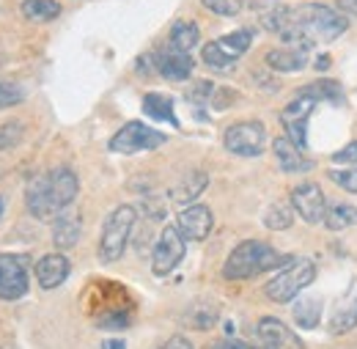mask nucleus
Segmentation results:
<instances>
[{
  "label": "nucleus",
  "instance_id": "obj_1",
  "mask_svg": "<svg viewBox=\"0 0 357 349\" xmlns=\"http://www.w3.org/2000/svg\"><path fill=\"white\" fill-rule=\"evenodd\" d=\"M261 25L269 34H278L289 47L313 50L316 44L338 39L349 28V17L341 8L303 3V6H272L261 14Z\"/></svg>",
  "mask_w": 357,
  "mask_h": 349
},
{
  "label": "nucleus",
  "instance_id": "obj_2",
  "mask_svg": "<svg viewBox=\"0 0 357 349\" xmlns=\"http://www.w3.org/2000/svg\"><path fill=\"white\" fill-rule=\"evenodd\" d=\"M286 262H291V259L278 253L267 242L245 239V242H239L228 253L223 267V278H228V281H250V278H256L261 272H269V269H275V267H280V264Z\"/></svg>",
  "mask_w": 357,
  "mask_h": 349
},
{
  "label": "nucleus",
  "instance_id": "obj_3",
  "mask_svg": "<svg viewBox=\"0 0 357 349\" xmlns=\"http://www.w3.org/2000/svg\"><path fill=\"white\" fill-rule=\"evenodd\" d=\"M135 223H137V212L132 204H121L107 215L105 225H102V237H99V259L102 262L113 264L124 256Z\"/></svg>",
  "mask_w": 357,
  "mask_h": 349
},
{
  "label": "nucleus",
  "instance_id": "obj_4",
  "mask_svg": "<svg viewBox=\"0 0 357 349\" xmlns=\"http://www.w3.org/2000/svg\"><path fill=\"white\" fill-rule=\"evenodd\" d=\"M313 278H316V264L311 259H294L264 286V295L272 303H291L311 286Z\"/></svg>",
  "mask_w": 357,
  "mask_h": 349
},
{
  "label": "nucleus",
  "instance_id": "obj_5",
  "mask_svg": "<svg viewBox=\"0 0 357 349\" xmlns=\"http://www.w3.org/2000/svg\"><path fill=\"white\" fill-rule=\"evenodd\" d=\"M168 140V135L143 121H127L121 130L110 138V151L116 154H140V151H151V149H160L162 143Z\"/></svg>",
  "mask_w": 357,
  "mask_h": 349
},
{
  "label": "nucleus",
  "instance_id": "obj_6",
  "mask_svg": "<svg viewBox=\"0 0 357 349\" xmlns=\"http://www.w3.org/2000/svg\"><path fill=\"white\" fill-rule=\"evenodd\" d=\"M187 253V239L184 234L178 231V225H165L154 242V251H151V272L157 278H165L176 269L181 259Z\"/></svg>",
  "mask_w": 357,
  "mask_h": 349
},
{
  "label": "nucleus",
  "instance_id": "obj_7",
  "mask_svg": "<svg viewBox=\"0 0 357 349\" xmlns=\"http://www.w3.org/2000/svg\"><path fill=\"white\" fill-rule=\"evenodd\" d=\"M223 146L236 157H259L267 146V127L261 121H236L225 130Z\"/></svg>",
  "mask_w": 357,
  "mask_h": 349
},
{
  "label": "nucleus",
  "instance_id": "obj_8",
  "mask_svg": "<svg viewBox=\"0 0 357 349\" xmlns=\"http://www.w3.org/2000/svg\"><path fill=\"white\" fill-rule=\"evenodd\" d=\"M313 107H316V99L308 94H297L283 110H280V121H283V130L286 138L300 146L303 151L308 149V119H311Z\"/></svg>",
  "mask_w": 357,
  "mask_h": 349
},
{
  "label": "nucleus",
  "instance_id": "obj_9",
  "mask_svg": "<svg viewBox=\"0 0 357 349\" xmlns=\"http://www.w3.org/2000/svg\"><path fill=\"white\" fill-rule=\"evenodd\" d=\"M28 295V256H0V300H20Z\"/></svg>",
  "mask_w": 357,
  "mask_h": 349
},
{
  "label": "nucleus",
  "instance_id": "obj_10",
  "mask_svg": "<svg viewBox=\"0 0 357 349\" xmlns=\"http://www.w3.org/2000/svg\"><path fill=\"white\" fill-rule=\"evenodd\" d=\"M291 209L305 220V223H324L327 215V195L321 193V187L316 181H300L291 190Z\"/></svg>",
  "mask_w": 357,
  "mask_h": 349
},
{
  "label": "nucleus",
  "instance_id": "obj_11",
  "mask_svg": "<svg viewBox=\"0 0 357 349\" xmlns=\"http://www.w3.org/2000/svg\"><path fill=\"white\" fill-rule=\"evenodd\" d=\"M178 231L184 234L187 242H204L209 234H212V225H215V215L209 207L204 204H190L178 212L176 218Z\"/></svg>",
  "mask_w": 357,
  "mask_h": 349
},
{
  "label": "nucleus",
  "instance_id": "obj_12",
  "mask_svg": "<svg viewBox=\"0 0 357 349\" xmlns=\"http://www.w3.org/2000/svg\"><path fill=\"white\" fill-rule=\"evenodd\" d=\"M25 204H28L31 215L36 220L52 223V220L58 218L55 204H52V195H50V174H36L28 181V187H25Z\"/></svg>",
  "mask_w": 357,
  "mask_h": 349
},
{
  "label": "nucleus",
  "instance_id": "obj_13",
  "mask_svg": "<svg viewBox=\"0 0 357 349\" xmlns=\"http://www.w3.org/2000/svg\"><path fill=\"white\" fill-rule=\"evenodd\" d=\"M154 66H157V72L165 77V80H187L190 75H192V55L190 52H181L176 47H171V44H165L162 50H157L154 52Z\"/></svg>",
  "mask_w": 357,
  "mask_h": 349
},
{
  "label": "nucleus",
  "instance_id": "obj_14",
  "mask_svg": "<svg viewBox=\"0 0 357 349\" xmlns=\"http://www.w3.org/2000/svg\"><path fill=\"white\" fill-rule=\"evenodd\" d=\"M256 339H259V347L256 349H303L300 339L280 319H275V316L259 319Z\"/></svg>",
  "mask_w": 357,
  "mask_h": 349
},
{
  "label": "nucleus",
  "instance_id": "obj_15",
  "mask_svg": "<svg viewBox=\"0 0 357 349\" xmlns=\"http://www.w3.org/2000/svg\"><path fill=\"white\" fill-rule=\"evenodd\" d=\"M80 193V179L72 168H55L50 171V195L55 204V212H66Z\"/></svg>",
  "mask_w": 357,
  "mask_h": 349
},
{
  "label": "nucleus",
  "instance_id": "obj_16",
  "mask_svg": "<svg viewBox=\"0 0 357 349\" xmlns=\"http://www.w3.org/2000/svg\"><path fill=\"white\" fill-rule=\"evenodd\" d=\"M272 154H275V163L283 174H308L313 168V163L303 154V149L294 146L289 138H275L272 140Z\"/></svg>",
  "mask_w": 357,
  "mask_h": 349
},
{
  "label": "nucleus",
  "instance_id": "obj_17",
  "mask_svg": "<svg viewBox=\"0 0 357 349\" xmlns=\"http://www.w3.org/2000/svg\"><path fill=\"white\" fill-rule=\"evenodd\" d=\"M33 272H36V281H39V286L50 292V289H58L66 278H69V259L63 256V253H47L42 256L36 267H33Z\"/></svg>",
  "mask_w": 357,
  "mask_h": 349
},
{
  "label": "nucleus",
  "instance_id": "obj_18",
  "mask_svg": "<svg viewBox=\"0 0 357 349\" xmlns=\"http://www.w3.org/2000/svg\"><path fill=\"white\" fill-rule=\"evenodd\" d=\"M264 61L272 72H300L308 66V52L300 47H278L269 50Z\"/></svg>",
  "mask_w": 357,
  "mask_h": 349
},
{
  "label": "nucleus",
  "instance_id": "obj_19",
  "mask_svg": "<svg viewBox=\"0 0 357 349\" xmlns=\"http://www.w3.org/2000/svg\"><path fill=\"white\" fill-rule=\"evenodd\" d=\"M80 231H83V225H80L77 215H63L61 212L58 218L52 220V242H55V248H61V251L75 248L77 239H80Z\"/></svg>",
  "mask_w": 357,
  "mask_h": 349
},
{
  "label": "nucleus",
  "instance_id": "obj_20",
  "mask_svg": "<svg viewBox=\"0 0 357 349\" xmlns=\"http://www.w3.org/2000/svg\"><path fill=\"white\" fill-rule=\"evenodd\" d=\"M206 184H209V176L204 174V171H192V174H187L181 181H178L176 187H171V201H176V204H192L195 198H201V193L206 190Z\"/></svg>",
  "mask_w": 357,
  "mask_h": 349
},
{
  "label": "nucleus",
  "instance_id": "obj_21",
  "mask_svg": "<svg viewBox=\"0 0 357 349\" xmlns=\"http://www.w3.org/2000/svg\"><path fill=\"white\" fill-rule=\"evenodd\" d=\"M355 327H357V292L333 311V316H330V333L333 336H344V333H349Z\"/></svg>",
  "mask_w": 357,
  "mask_h": 349
},
{
  "label": "nucleus",
  "instance_id": "obj_22",
  "mask_svg": "<svg viewBox=\"0 0 357 349\" xmlns=\"http://www.w3.org/2000/svg\"><path fill=\"white\" fill-rule=\"evenodd\" d=\"M198 42H201V31H198V25L192 20H178V22H174L171 39H168L171 47H176L181 52H192L198 47Z\"/></svg>",
  "mask_w": 357,
  "mask_h": 349
},
{
  "label": "nucleus",
  "instance_id": "obj_23",
  "mask_svg": "<svg viewBox=\"0 0 357 349\" xmlns=\"http://www.w3.org/2000/svg\"><path fill=\"white\" fill-rule=\"evenodd\" d=\"M324 225L330 231H347L357 225V207L338 201V204H327V215H324Z\"/></svg>",
  "mask_w": 357,
  "mask_h": 349
},
{
  "label": "nucleus",
  "instance_id": "obj_24",
  "mask_svg": "<svg viewBox=\"0 0 357 349\" xmlns=\"http://www.w3.org/2000/svg\"><path fill=\"white\" fill-rule=\"evenodd\" d=\"M291 313L303 330H316L321 322V300L319 297H300L291 308Z\"/></svg>",
  "mask_w": 357,
  "mask_h": 349
},
{
  "label": "nucleus",
  "instance_id": "obj_25",
  "mask_svg": "<svg viewBox=\"0 0 357 349\" xmlns=\"http://www.w3.org/2000/svg\"><path fill=\"white\" fill-rule=\"evenodd\" d=\"M143 110H146V116H151L157 121H168L171 127H178V119L176 113H174V102L168 96H162V94H146L143 96Z\"/></svg>",
  "mask_w": 357,
  "mask_h": 349
},
{
  "label": "nucleus",
  "instance_id": "obj_26",
  "mask_svg": "<svg viewBox=\"0 0 357 349\" xmlns=\"http://www.w3.org/2000/svg\"><path fill=\"white\" fill-rule=\"evenodd\" d=\"M20 11L28 22H50L61 14V3L58 0H22Z\"/></svg>",
  "mask_w": 357,
  "mask_h": 349
},
{
  "label": "nucleus",
  "instance_id": "obj_27",
  "mask_svg": "<svg viewBox=\"0 0 357 349\" xmlns=\"http://www.w3.org/2000/svg\"><path fill=\"white\" fill-rule=\"evenodd\" d=\"M236 61L239 58H234V55H228L220 42H209L204 47V64L209 66V69H215V72H231L234 66H236Z\"/></svg>",
  "mask_w": 357,
  "mask_h": 349
},
{
  "label": "nucleus",
  "instance_id": "obj_28",
  "mask_svg": "<svg viewBox=\"0 0 357 349\" xmlns=\"http://www.w3.org/2000/svg\"><path fill=\"white\" fill-rule=\"evenodd\" d=\"M220 47H223L228 55H234V58H242L248 50H250V44H253V31H248V28H239V31H234V34H228L223 39H218Z\"/></svg>",
  "mask_w": 357,
  "mask_h": 349
},
{
  "label": "nucleus",
  "instance_id": "obj_29",
  "mask_svg": "<svg viewBox=\"0 0 357 349\" xmlns=\"http://www.w3.org/2000/svg\"><path fill=\"white\" fill-rule=\"evenodd\" d=\"M291 223H294V212L286 204H272L264 212V225L269 231H286L291 228Z\"/></svg>",
  "mask_w": 357,
  "mask_h": 349
},
{
  "label": "nucleus",
  "instance_id": "obj_30",
  "mask_svg": "<svg viewBox=\"0 0 357 349\" xmlns=\"http://www.w3.org/2000/svg\"><path fill=\"white\" fill-rule=\"evenodd\" d=\"M297 94H308V96H313L319 102V99H338L341 96V88H338V83H333V80H319V83L303 86Z\"/></svg>",
  "mask_w": 357,
  "mask_h": 349
},
{
  "label": "nucleus",
  "instance_id": "obj_31",
  "mask_svg": "<svg viewBox=\"0 0 357 349\" xmlns=\"http://www.w3.org/2000/svg\"><path fill=\"white\" fill-rule=\"evenodd\" d=\"M25 135V124L22 121H8V124H0V151L17 146Z\"/></svg>",
  "mask_w": 357,
  "mask_h": 349
},
{
  "label": "nucleus",
  "instance_id": "obj_32",
  "mask_svg": "<svg viewBox=\"0 0 357 349\" xmlns=\"http://www.w3.org/2000/svg\"><path fill=\"white\" fill-rule=\"evenodd\" d=\"M201 6L218 17H236L242 11V3L239 0H201Z\"/></svg>",
  "mask_w": 357,
  "mask_h": 349
},
{
  "label": "nucleus",
  "instance_id": "obj_33",
  "mask_svg": "<svg viewBox=\"0 0 357 349\" xmlns=\"http://www.w3.org/2000/svg\"><path fill=\"white\" fill-rule=\"evenodd\" d=\"M327 176L338 187H344L347 193H357V165H352V168H335V171H330Z\"/></svg>",
  "mask_w": 357,
  "mask_h": 349
},
{
  "label": "nucleus",
  "instance_id": "obj_34",
  "mask_svg": "<svg viewBox=\"0 0 357 349\" xmlns=\"http://www.w3.org/2000/svg\"><path fill=\"white\" fill-rule=\"evenodd\" d=\"M25 99V88L17 83H0V107H14Z\"/></svg>",
  "mask_w": 357,
  "mask_h": 349
},
{
  "label": "nucleus",
  "instance_id": "obj_35",
  "mask_svg": "<svg viewBox=\"0 0 357 349\" xmlns=\"http://www.w3.org/2000/svg\"><path fill=\"white\" fill-rule=\"evenodd\" d=\"M333 163H335V165H344V168L357 165V140L347 143L341 151H335V154H333Z\"/></svg>",
  "mask_w": 357,
  "mask_h": 349
},
{
  "label": "nucleus",
  "instance_id": "obj_36",
  "mask_svg": "<svg viewBox=\"0 0 357 349\" xmlns=\"http://www.w3.org/2000/svg\"><path fill=\"white\" fill-rule=\"evenodd\" d=\"M215 91H218V88L212 86V83L201 80V83H195V86H192V91H190L187 96H190V99H195V102H206V99H209Z\"/></svg>",
  "mask_w": 357,
  "mask_h": 349
},
{
  "label": "nucleus",
  "instance_id": "obj_37",
  "mask_svg": "<svg viewBox=\"0 0 357 349\" xmlns=\"http://www.w3.org/2000/svg\"><path fill=\"white\" fill-rule=\"evenodd\" d=\"M160 349H192V344H190V339H184V336H171Z\"/></svg>",
  "mask_w": 357,
  "mask_h": 349
},
{
  "label": "nucleus",
  "instance_id": "obj_38",
  "mask_svg": "<svg viewBox=\"0 0 357 349\" xmlns=\"http://www.w3.org/2000/svg\"><path fill=\"white\" fill-rule=\"evenodd\" d=\"M209 349H253V347H248V344H242V341H231V339H225V341L212 344Z\"/></svg>",
  "mask_w": 357,
  "mask_h": 349
},
{
  "label": "nucleus",
  "instance_id": "obj_39",
  "mask_svg": "<svg viewBox=\"0 0 357 349\" xmlns=\"http://www.w3.org/2000/svg\"><path fill=\"white\" fill-rule=\"evenodd\" d=\"M335 8H341L344 14L357 17V0H338V3H335Z\"/></svg>",
  "mask_w": 357,
  "mask_h": 349
},
{
  "label": "nucleus",
  "instance_id": "obj_40",
  "mask_svg": "<svg viewBox=\"0 0 357 349\" xmlns=\"http://www.w3.org/2000/svg\"><path fill=\"white\" fill-rule=\"evenodd\" d=\"M102 349H127V344H124V339H105Z\"/></svg>",
  "mask_w": 357,
  "mask_h": 349
},
{
  "label": "nucleus",
  "instance_id": "obj_41",
  "mask_svg": "<svg viewBox=\"0 0 357 349\" xmlns=\"http://www.w3.org/2000/svg\"><path fill=\"white\" fill-rule=\"evenodd\" d=\"M327 64H330V58L324 55V58H319V61H316V69H319V72H324V69H327Z\"/></svg>",
  "mask_w": 357,
  "mask_h": 349
},
{
  "label": "nucleus",
  "instance_id": "obj_42",
  "mask_svg": "<svg viewBox=\"0 0 357 349\" xmlns=\"http://www.w3.org/2000/svg\"><path fill=\"white\" fill-rule=\"evenodd\" d=\"M269 3H275V0H250V6H269Z\"/></svg>",
  "mask_w": 357,
  "mask_h": 349
},
{
  "label": "nucleus",
  "instance_id": "obj_43",
  "mask_svg": "<svg viewBox=\"0 0 357 349\" xmlns=\"http://www.w3.org/2000/svg\"><path fill=\"white\" fill-rule=\"evenodd\" d=\"M0 215H3V195H0Z\"/></svg>",
  "mask_w": 357,
  "mask_h": 349
}]
</instances>
